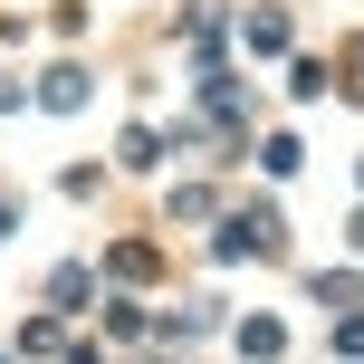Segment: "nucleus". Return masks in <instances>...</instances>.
Listing matches in <instances>:
<instances>
[{
	"label": "nucleus",
	"instance_id": "1",
	"mask_svg": "<svg viewBox=\"0 0 364 364\" xmlns=\"http://www.w3.org/2000/svg\"><path fill=\"white\" fill-rule=\"evenodd\" d=\"M250 250H278V211H250V220H220V259H250Z\"/></svg>",
	"mask_w": 364,
	"mask_h": 364
},
{
	"label": "nucleus",
	"instance_id": "2",
	"mask_svg": "<svg viewBox=\"0 0 364 364\" xmlns=\"http://www.w3.org/2000/svg\"><path fill=\"white\" fill-rule=\"evenodd\" d=\"M87 87H96L87 68H48V77H38V106H48V115H77V106H87Z\"/></svg>",
	"mask_w": 364,
	"mask_h": 364
},
{
	"label": "nucleus",
	"instance_id": "9",
	"mask_svg": "<svg viewBox=\"0 0 364 364\" xmlns=\"http://www.w3.org/2000/svg\"><path fill=\"white\" fill-rule=\"evenodd\" d=\"M0 364H10V355H0Z\"/></svg>",
	"mask_w": 364,
	"mask_h": 364
},
{
	"label": "nucleus",
	"instance_id": "5",
	"mask_svg": "<svg viewBox=\"0 0 364 364\" xmlns=\"http://www.w3.org/2000/svg\"><path fill=\"white\" fill-rule=\"evenodd\" d=\"M250 48H259V58H278V48H288V19L259 10V19H250Z\"/></svg>",
	"mask_w": 364,
	"mask_h": 364
},
{
	"label": "nucleus",
	"instance_id": "3",
	"mask_svg": "<svg viewBox=\"0 0 364 364\" xmlns=\"http://www.w3.org/2000/svg\"><path fill=\"white\" fill-rule=\"evenodd\" d=\"M106 269H115V278H125V288H144V278H154V269H164V259H154V250H144V240H125V250H115V259H106Z\"/></svg>",
	"mask_w": 364,
	"mask_h": 364
},
{
	"label": "nucleus",
	"instance_id": "6",
	"mask_svg": "<svg viewBox=\"0 0 364 364\" xmlns=\"http://www.w3.org/2000/svg\"><path fill=\"white\" fill-rule=\"evenodd\" d=\"M307 288H316V297H326V307H355V278H346V269H316V278H307Z\"/></svg>",
	"mask_w": 364,
	"mask_h": 364
},
{
	"label": "nucleus",
	"instance_id": "4",
	"mask_svg": "<svg viewBox=\"0 0 364 364\" xmlns=\"http://www.w3.org/2000/svg\"><path fill=\"white\" fill-rule=\"evenodd\" d=\"M278 346H288V336H278V316H250V326H240V355H250V364H269Z\"/></svg>",
	"mask_w": 364,
	"mask_h": 364
},
{
	"label": "nucleus",
	"instance_id": "8",
	"mask_svg": "<svg viewBox=\"0 0 364 364\" xmlns=\"http://www.w3.org/2000/svg\"><path fill=\"white\" fill-rule=\"evenodd\" d=\"M0 230H10V201H0Z\"/></svg>",
	"mask_w": 364,
	"mask_h": 364
},
{
	"label": "nucleus",
	"instance_id": "7",
	"mask_svg": "<svg viewBox=\"0 0 364 364\" xmlns=\"http://www.w3.org/2000/svg\"><path fill=\"white\" fill-rule=\"evenodd\" d=\"M336 355H355V364H364V316H346V326H336Z\"/></svg>",
	"mask_w": 364,
	"mask_h": 364
}]
</instances>
